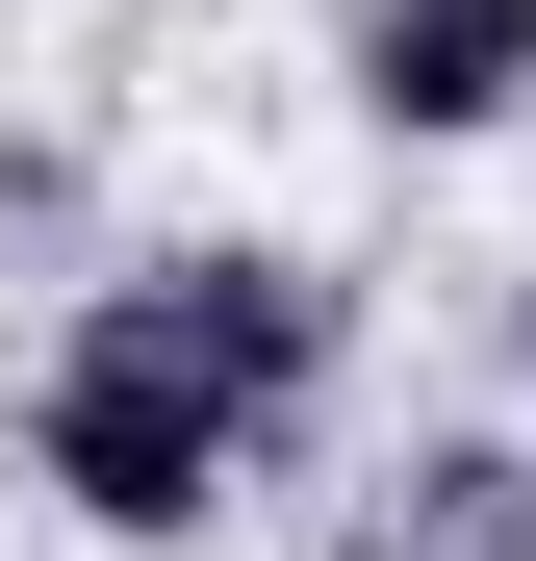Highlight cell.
<instances>
[{
    "label": "cell",
    "mask_w": 536,
    "mask_h": 561,
    "mask_svg": "<svg viewBox=\"0 0 536 561\" xmlns=\"http://www.w3.org/2000/svg\"><path fill=\"white\" fill-rule=\"evenodd\" d=\"M77 332H128V357H179V383H230L255 434H282L307 383H332V357H357V307H332V255H103V280H77Z\"/></svg>",
    "instance_id": "cell-2"
},
{
    "label": "cell",
    "mask_w": 536,
    "mask_h": 561,
    "mask_svg": "<svg viewBox=\"0 0 536 561\" xmlns=\"http://www.w3.org/2000/svg\"><path fill=\"white\" fill-rule=\"evenodd\" d=\"M384 561H536V434H434L384 485Z\"/></svg>",
    "instance_id": "cell-4"
},
{
    "label": "cell",
    "mask_w": 536,
    "mask_h": 561,
    "mask_svg": "<svg viewBox=\"0 0 536 561\" xmlns=\"http://www.w3.org/2000/svg\"><path fill=\"white\" fill-rule=\"evenodd\" d=\"M511 383H536V280H511Z\"/></svg>",
    "instance_id": "cell-5"
},
{
    "label": "cell",
    "mask_w": 536,
    "mask_h": 561,
    "mask_svg": "<svg viewBox=\"0 0 536 561\" xmlns=\"http://www.w3.org/2000/svg\"><path fill=\"white\" fill-rule=\"evenodd\" d=\"M357 103H384L409 153H460L536 103V0H357Z\"/></svg>",
    "instance_id": "cell-3"
},
{
    "label": "cell",
    "mask_w": 536,
    "mask_h": 561,
    "mask_svg": "<svg viewBox=\"0 0 536 561\" xmlns=\"http://www.w3.org/2000/svg\"><path fill=\"white\" fill-rule=\"evenodd\" d=\"M26 485H52L77 536H205V511L255 485V409L179 383V357H128V332H52V383H26Z\"/></svg>",
    "instance_id": "cell-1"
}]
</instances>
